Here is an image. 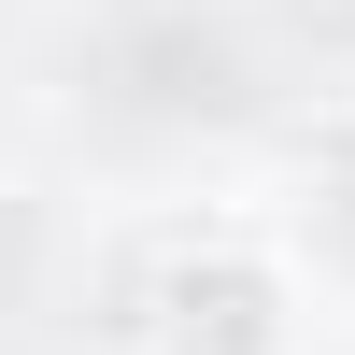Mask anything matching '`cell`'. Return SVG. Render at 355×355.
Returning a JSON list of instances; mask_svg holds the SVG:
<instances>
[{
	"label": "cell",
	"mask_w": 355,
	"mask_h": 355,
	"mask_svg": "<svg viewBox=\"0 0 355 355\" xmlns=\"http://www.w3.org/2000/svg\"><path fill=\"white\" fill-rule=\"evenodd\" d=\"M171 355H284V270L270 256H185Z\"/></svg>",
	"instance_id": "cell-1"
}]
</instances>
